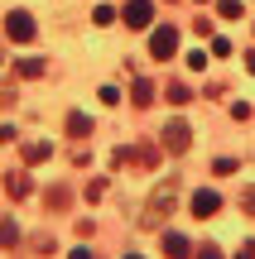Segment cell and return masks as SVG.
<instances>
[{"label":"cell","mask_w":255,"mask_h":259,"mask_svg":"<svg viewBox=\"0 0 255 259\" xmlns=\"http://www.w3.org/2000/svg\"><path fill=\"white\" fill-rule=\"evenodd\" d=\"M178 192H183L178 173H169V178H164V183L150 192V202H144V216H140L144 231H154V226H164V221L173 216V206H178Z\"/></svg>","instance_id":"1"},{"label":"cell","mask_w":255,"mask_h":259,"mask_svg":"<svg viewBox=\"0 0 255 259\" xmlns=\"http://www.w3.org/2000/svg\"><path fill=\"white\" fill-rule=\"evenodd\" d=\"M159 144H164V154H188V149H193V125H188V120H178V115H173V120L164 125V135H159Z\"/></svg>","instance_id":"2"},{"label":"cell","mask_w":255,"mask_h":259,"mask_svg":"<svg viewBox=\"0 0 255 259\" xmlns=\"http://www.w3.org/2000/svg\"><path fill=\"white\" fill-rule=\"evenodd\" d=\"M34 34H39V24H34L29 10H10V15H5V38H10V44H29Z\"/></svg>","instance_id":"3"},{"label":"cell","mask_w":255,"mask_h":259,"mask_svg":"<svg viewBox=\"0 0 255 259\" xmlns=\"http://www.w3.org/2000/svg\"><path fill=\"white\" fill-rule=\"evenodd\" d=\"M150 53H154V63L173 58V53H178V29H173V24H159V29L150 34Z\"/></svg>","instance_id":"4"},{"label":"cell","mask_w":255,"mask_h":259,"mask_svg":"<svg viewBox=\"0 0 255 259\" xmlns=\"http://www.w3.org/2000/svg\"><path fill=\"white\" fill-rule=\"evenodd\" d=\"M121 19H125L130 29H150V24H154V0H125Z\"/></svg>","instance_id":"5"},{"label":"cell","mask_w":255,"mask_h":259,"mask_svg":"<svg viewBox=\"0 0 255 259\" xmlns=\"http://www.w3.org/2000/svg\"><path fill=\"white\" fill-rule=\"evenodd\" d=\"M217 206H222V197L212 192V187H202V192H193V206H188V211L198 216V221H212V216H217Z\"/></svg>","instance_id":"6"},{"label":"cell","mask_w":255,"mask_h":259,"mask_svg":"<svg viewBox=\"0 0 255 259\" xmlns=\"http://www.w3.org/2000/svg\"><path fill=\"white\" fill-rule=\"evenodd\" d=\"M48 154H53V144H48V139H29V144L19 149L24 168H39V163H48Z\"/></svg>","instance_id":"7"},{"label":"cell","mask_w":255,"mask_h":259,"mask_svg":"<svg viewBox=\"0 0 255 259\" xmlns=\"http://www.w3.org/2000/svg\"><path fill=\"white\" fill-rule=\"evenodd\" d=\"M67 135H72V144H82V139L92 135V115H82V111H72V115H67Z\"/></svg>","instance_id":"8"},{"label":"cell","mask_w":255,"mask_h":259,"mask_svg":"<svg viewBox=\"0 0 255 259\" xmlns=\"http://www.w3.org/2000/svg\"><path fill=\"white\" fill-rule=\"evenodd\" d=\"M135 163L159 168V163H164V144H135Z\"/></svg>","instance_id":"9"},{"label":"cell","mask_w":255,"mask_h":259,"mask_svg":"<svg viewBox=\"0 0 255 259\" xmlns=\"http://www.w3.org/2000/svg\"><path fill=\"white\" fill-rule=\"evenodd\" d=\"M164 254H169V259H193V245L169 231V235H164Z\"/></svg>","instance_id":"10"},{"label":"cell","mask_w":255,"mask_h":259,"mask_svg":"<svg viewBox=\"0 0 255 259\" xmlns=\"http://www.w3.org/2000/svg\"><path fill=\"white\" fill-rule=\"evenodd\" d=\"M5 192L15 197V202H19V197H29V173H24V168H15V173L5 178Z\"/></svg>","instance_id":"11"},{"label":"cell","mask_w":255,"mask_h":259,"mask_svg":"<svg viewBox=\"0 0 255 259\" xmlns=\"http://www.w3.org/2000/svg\"><path fill=\"white\" fill-rule=\"evenodd\" d=\"M15 240H19V226H15V216H0V250H10Z\"/></svg>","instance_id":"12"},{"label":"cell","mask_w":255,"mask_h":259,"mask_svg":"<svg viewBox=\"0 0 255 259\" xmlns=\"http://www.w3.org/2000/svg\"><path fill=\"white\" fill-rule=\"evenodd\" d=\"M164 96H169L173 106H188V101H193V92H188V82H169V87H164Z\"/></svg>","instance_id":"13"},{"label":"cell","mask_w":255,"mask_h":259,"mask_svg":"<svg viewBox=\"0 0 255 259\" xmlns=\"http://www.w3.org/2000/svg\"><path fill=\"white\" fill-rule=\"evenodd\" d=\"M130 101H135V106H150V101H154V82H144V77H140V82L130 87Z\"/></svg>","instance_id":"14"},{"label":"cell","mask_w":255,"mask_h":259,"mask_svg":"<svg viewBox=\"0 0 255 259\" xmlns=\"http://www.w3.org/2000/svg\"><path fill=\"white\" fill-rule=\"evenodd\" d=\"M15 72H19V77H44V58H19Z\"/></svg>","instance_id":"15"},{"label":"cell","mask_w":255,"mask_h":259,"mask_svg":"<svg viewBox=\"0 0 255 259\" xmlns=\"http://www.w3.org/2000/svg\"><path fill=\"white\" fill-rule=\"evenodd\" d=\"M67 202H72L67 187H53V192H48V211H67Z\"/></svg>","instance_id":"16"},{"label":"cell","mask_w":255,"mask_h":259,"mask_svg":"<svg viewBox=\"0 0 255 259\" xmlns=\"http://www.w3.org/2000/svg\"><path fill=\"white\" fill-rule=\"evenodd\" d=\"M217 15L222 19H241V15H246V5H241V0H217Z\"/></svg>","instance_id":"17"},{"label":"cell","mask_w":255,"mask_h":259,"mask_svg":"<svg viewBox=\"0 0 255 259\" xmlns=\"http://www.w3.org/2000/svg\"><path fill=\"white\" fill-rule=\"evenodd\" d=\"M236 158H212V173H217V178H231V173H236Z\"/></svg>","instance_id":"18"},{"label":"cell","mask_w":255,"mask_h":259,"mask_svg":"<svg viewBox=\"0 0 255 259\" xmlns=\"http://www.w3.org/2000/svg\"><path fill=\"white\" fill-rule=\"evenodd\" d=\"M106 197V178H92V183H87V202H101Z\"/></svg>","instance_id":"19"},{"label":"cell","mask_w":255,"mask_h":259,"mask_svg":"<svg viewBox=\"0 0 255 259\" xmlns=\"http://www.w3.org/2000/svg\"><path fill=\"white\" fill-rule=\"evenodd\" d=\"M125 163H135V149H116L111 154V168H125Z\"/></svg>","instance_id":"20"},{"label":"cell","mask_w":255,"mask_h":259,"mask_svg":"<svg viewBox=\"0 0 255 259\" xmlns=\"http://www.w3.org/2000/svg\"><path fill=\"white\" fill-rule=\"evenodd\" d=\"M241 211H246V216H255V183L246 187V192H241Z\"/></svg>","instance_id":"21"},{"label":"cell","mask_w":255,"mask_h":259,"mask_svg":"<svg viewBox=\"0 0 255 259\" xmlns=\"http://www.w3.org/2000/svg\"><path fill=\"white\" fill-rule=\"evenodd\" d=\"M34 250L39 254H53V235H34Z\"/></svg>","instance_id":"22"},{"label":"cell","mask_w":255,"mask_h":259,"mask_svg":"<svg viewBox=\"0 0 255 259\" xmlns=\"http://www.w3.org/2000/svg\"><path fill=\"white\" fill-rule=\"evenodd\" d=\"M92 19H96V24H111V19H116V10H111V5H96V15H92Z\"/></svg>","instance_id":"23"},{"label":"cell","mask_w":255,"mask_h":259,"mask_svg":"<svg viewBox=\"0 0 255 259\" xmlns=\"http://www.w3.org/2000/svg\"><path fill=\"white\" fill-rule=\"evenodd\" d=\"M212 53H217V58H231V38H212Z\"/></svg>","instance_id":"24"},{"label":"cell","mask_w":255,"mask_h":259,"mask_svg":"<svg viewBox=\"0 0 255 259\" xmlns=\"http://www.w3.org/2000/svg\"><path fill=\"white\" fill-rule=\"evenodd\" d=\"M96 96H101V106H116V101H121V92H116V87H101Z\"/></svg>","instance_id":"25"},{"label":"cell","mask_w":255,"mask_h":259,"mask_svg":"<svg viewBox=\"0 0 255 259\" xmlns=\"http://www.w3.org/2000/svg\"><path fill=\"white\" fill-rule=\"evenodd\" d=\"M198 259H227V254H222L217 245H198Z\"/></svg>","instance_id":"26"},{"label":"cell","mask_w":255,"mask_h":259,"mask_svg":"<svg viewBox=\"0 0 255 259\" xmlns=\"http://www.w3.org/2000/svg\"><path fill=\"white\" fill-rule=\"evenodd\" d=\"M236 259H255V240H246V245H241V250H236Z\"/></svg>","instance_id":"27"},{"label":"cell","mask_w":255,"mask_h":259,"mask_svg":"<svg viewBox=\"0 0 255 259\" xmlns=\"http://www.w3.org/2000/svg\"><path fill=\"white\" fill-rule=\"evenodd\" d=\"M67 259H92V250H87V245H77V250L67 254Z\"/></svg>","instance_id":"28"},{"label":"cell","mask_w":255,"mask_h":259,"mask_svg":"<svg viewBox=\"0 0 255 259\" xmlns=\"http://www.w3.org/2000/svg\"><path fill=\"white\" fill-rule=\"evenodd\" d=\"M246 67H250V72H255V53H246Z\"/></svg>","instance_id":"29"},{"label":"cell","mask_w":255,"mask_h":259,"mask_svg":"<svg viewBox=\"0 0 255 259\" xmlns=\"http://www.w3.org/2000/svg\"><path fill=\"white\" fill-rule=\"evenodd\" d=\"M125 259H144V254H125Z\"/></svg>","instance_id":"30"},{"label":"cell","mask_w":255,"mask_h":259,"mask_svg":"<svg viewBox=\"0 0 255 259\" xmlns=\"http://www.w3.org/2000/svg\"><path fill=\"white\" fill-rule=\"evenodd\" d=\"M0 58H5V53H0Z\"/></svg>","instance_id":"31"}]
</instances>
